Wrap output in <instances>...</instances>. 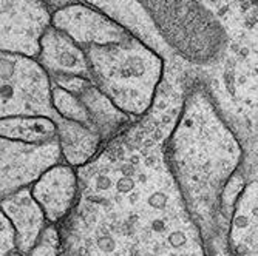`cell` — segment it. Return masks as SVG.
I'll return each instance as SVG.
<instances>
[{"mask_svg": "<svg viewBox=\"0 0 258 256\" xmlns=\"http://www.w3.org/2000/svg\"><path fill=\"white\" fill-rule=\"evenodd\" d=\"M167 157L189 212L201 228L209 256H233L221 196L229 179L241 168L244 154L206 83L185 93L167 139Z\"/></svg>", "mask_w": 258, "mask_h": 256, "instance_id": "6da1fadb", "label": "cell"}, {"mask_svg": "<svg viewBox=\"0 0 258 256\" xmlns=\"http://www.w3.org/2000/svg\"><path fill=\"white\" fill-rule=\"evenodd\" d=\"M82 50L88 59L91 82L133 119L144 118L164 82V59L135 34Z\"/></svg>", "mask_w": 258, "mask_h": 256, "instance_id": "7a4b0ae2", "label": "cell"}, {"mask_svg": "<svg viewBox=\"0 0 258 256\" xmlns=\"http://www.w3.org/2000/svg\"><path fill=\"white\" fill-rule=\"evenodd\" d=\"M170 48L194 65H210L227 50L223 22L201 0H136Z\"/></svg>", "mask_w": 258, "mask_h": 256, "instance_id": "3957f363", "label": "cell"}, {"mask_svg": "<svg viewBox=\"0 0 258 256\" xmlns=\"http://www.w3.org/2000/svg\"><path fill=\"white\" fill-rule=\"evenodd\" d=\"M51 88V76L39 62L2 53V118L46 116L56 121Z\"/></svg>", "mask_w": 258, "mask_h": 256, "instance_id": "277c9868", "label": "cell"}, {"mask_svg": "<svg viewBox=\"0 0 258 256\" xmlns=\"http://www.w3.org/2000/svg\"><path fill=\"white\" fill-rule=\"evenodd\" d=\"M51 23L53 14L43 0H2V53L37 57Z\"/></svg>", "mask_w": 258, "mask_h": 256, "instance_id": "5b68a950", "label": "cell"}, {"mask_svg": "<svg viewBox=\"0 0 258 256\" xmlns=\"http://www.w3.org/2000/svg\"><path fill=\"white\" fill-rule=\"evenodd\" d=\"M63 160L59 141L28 144L2 137V198L31 185L56 164Z\"/></svg>", "mask_w": 258, "mask_h": 256, "instance_id": "8992f818", "label": "cell"}, {"mask_svg": "<svg viewBox=\"0 0 258 256\" xmlns=\"http://www.w3.org/2000/svg\"><path fill=\"white\" fill-rule=\"evenodd\" d=\"M51 25L75 39L81 48L119 42L133 34L110 16L85 4H70L57 8L53 13Z\"/></svg>", "mask_w": 258, "mask_h": 256, "instance_id": "52a82bcc", "label": "cell"}, {"mask_svg": "<svg viewBox=\"0 0 258 256\" xmlns=\"http://www.w3.org/2000/svg\"><path fill=\"white\" fill-rule=\"evenodd\" d=\"M34 201L50 224L65 222L79 204L81 181L78 168L67 162L53 165L30 187Z\"/></svg>", "mask_w": 258, "mask_h": 256, "instance_id": "ba28073f", "label": "cell"}, {"mask_svg": "<svg viewBox=\"0 0 258 256\" xmlns=\"http://www.w3.org/2000/svg\"><path fill=\"white\" fill-rule=\"evenodd\" d=\"M241 173L246 184L233 204L227 239L233 256H258V168Z\"/></svg>", "mask_w": 258, "mask_h": 256, "instance_id": "9c48e42d", "label": "cell"}, {"mask_svg": "<svg viewBox=\"0 0 258 256\" xmlns=\"http://www.w3.org/2000/svg\"><path fill=\"white\" fill-rule=\"evenodd\" d=\"M37 62L50 76L70 74L90 79V65L85 51L75 39L53 25L40 39Z\"/></svg>", "mask_w": 258, "mask_h": 256, "instance_id": "30bf717a", "label": "cell"}, {"mask_svg": "<svg viewBox=\"0 0 258 256\" xmlns=\"http://www.w3.org/2000/svg\"><path fill=\"white\" fill-rule=\"evenodd\" d=\"M0 213H4L11 221L16 230L19 251L28 256V253L37 244L45 227L50 224L39 204L34 201L31 190L25 189L2 198Z\"/></svg>", "mask_w": 258, "mask_h": 256, "instance_id": "8fae6325", "label": "cell"}, {"mask_svg": "<svg viewBox=\"0 0 258 256\" xmlns=\"http://www.w3.org/2000/svg\"><path fill=\"white\" fill-rule=\"evenodd\" d=\"M56 124L63 160L75 168L88 165L107 145L102 136L91 127L62 118H57Z\"/></svg>", "mask_w": 258, "mask_h": 256, "instance_id": "7c38bea8", "label": "cell"}, {"mask_svg": "<svg viewBox=\"0 0 258 256\" xmlns=\"http://www.w3.org/2000/svg\"><path fill=\"white\" fill-rule=\"evenodd\" d=\"M78 96L90 113L93 128L102 136L105 144H108L111 139L119 136L133 122L138 121L124 113L93 82L88 83L82 91H79Z\"/></svg>", "mask_w": 258, "mask_h": 256, "instance_id": "4fadbf2b", "label": "cell"}, {"mask_svg": "<svg viewBox=\"0 0 258 256\" xmlns=\"http://www.w3.org/2000/svg\"><path fill=\"white\" fill-rule=\"evenodd\" d=\"M0 136L28 144L57 141V124L46 116H11L2 118Z\"/></svg>", "mask_w": 258, "mask_h": 256, "instance_id": "5bb4252c", "label": "cell"}, {"mask_svg": "<svg viewBox=\"0 0 258 256\" xmlns=\"http://www.w3.org/2000/svg\"><path fill=\"white\" fill-rule=\"evenodd\" d=\"M51 101H53V108L57 114V118L79 122V124H84V125L93 128L90 113L78 95L53 83Z\"/></svg>", "mask_w": 258, "mask_h": 256, "instance_id": "9a60e30c", "label": "cell"}, {"mask_svg": "<svg viewBox=\"0 0 258 256\" xmlns=\"http://www.w3.org/2000/svg\"><path fill=\"white\" fill-rule=\"evenodd\" d=\"M63 248L65 245L62 230L57 224H48L28 256H62Z\"/></svg>", "mask_w": 258, "mask_h": 256, "instance_id": "2e32d148", "label": "cell"}]
</instances>
